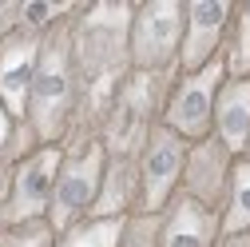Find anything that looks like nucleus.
Wrapping results in <instances>:
<instances>
[{
    "instance_id": "20e7f679",
    "label": "nucleus",
    "mask_w": 250,
    "mask_h": 247,
    "mask_svg": "<svg viewBox=\"0 0 250 247\" xmlns=\"http://www.w3.org/2000/svg\"><path fill=\"white\" fill-rule=\"evenodd\" d=\"M104 168H107V151L104 144H83V148H68L64 164L56 175V192H52V207H48V223L64 235L68 227L91 220L100 199V183H104Z\"/></svg>"
},
{
    "instance_id": "0eeeda50",
    "label": "nucleus",
    "mask_w": 250,
    "mask_h": 247,
    "mask_svg": "<svg viewBox=\"0 0 250 247\" xmlns=\"http://www.w3.org/2000/svg\"><path fill=\"white\" fill-rule=\"evenodd\" d=\"M187 151H191V144L175 136L167 124H159L147 136L139 151V211L135 215H163V207L179 196Z\"/></svg>"
},
{
    "instance_id": "423d86ee",
    "label": "nucleus",
    "mask_w": 250,
    "mask_h": 247,
    "mask_svg": "<svg viewBox=\"0 0 250 247\" xmlns=\"http://www.w3.org/2000/svg\"><path fill=\"white\" fill-rule=\"evenodd\" d=\"M227 84V68L223 60H210L199 72H179L171 92H167V108H163V124L183 136L187 144L207 140L210 124H214V100Z\"/></svg>"
},
{
    "instance_id": "f8f14e48",
    "label": "nucleus",
    "mask_w": 250,
    "mask_h": 247,
    "mask_svg": "<svg viewBox=\"0 0 250 247\" xmlns=\"http://www.w3.org/2000/svg\"><path fill=\"white\" fill-rule=\"evenodd\" d=\"M218 235H223L218 211L195 203L183 192L159 215V247H218Z\"/></svg>"
},
{
    "instance_id": "9d476101",
    "label": "nucleus",
    "mask_w": 250,
    "mask_h": 247,
    "mask_svg": "<svg viewBox=\"0 0 250 247\" xmlns=\"http://www.w3.org/2000/svg\"><path fill=\"white\" fill-rule=\"evenodd\" d=\"M230 16H234V0H187L179 72H199L210 60H218Z\"/></svg>"
},
{
    "instance_id": "f257e3e1",
    "label": "nucleus",
    "mask_w": 250,
    "mask_h": 247,
    "mask_svg": "<svg viewBox=\"0 0 250 247\" xmlns=\"http://www.w3.org/2000/svg\"><path fill=\"white\" fill-rule=\"evenodd\" d=\"M131 0H91L72 16V52L80 88L123 84L131 72Z\"/></svg>"
},
{
    "instance_id": "dca6fc26",
    "label": "nucleus",
    "mask_w": 250,
    "mask_h": 247,
    "mask_svg": "<svg viewBox=\"0 0 250 247\" xmlns=\"http://www.w3.org/2000/svg\"><path fill=\"white\" fill-rule=\"evenodd\" d=\"M223 220V235H234V231H246L250 227V160H234V172H230V188H227V203L218 211Z\"/></svg>"
},
{
    "instance_id": "4468645a",
    "label": "nucleus",
    "mask_w": 250,
    "mask_h": 247,
    "mask_svg": "<svg viewBox=\"0 0 250 247\" xmlns=\"http://www.w3.org/2000/svg\"><path fill=\"white\" fill-rule=\"evenodd\" d=\"M210 136L223 148H230L234 156L246 151V140H250V80H227L223 84V92L214 100Z\"/></svg>"
},
{
    "instance_id": "f03ea898",
    "label": "nucleus",
    "mask_w": 250,
    "mask_h": 247,
    "mask_svg": "<svg viewBox=\"0 0 250 247\" xmlns=\"http://www.w3.org/2000/svg\"><path fill=\"white\" fill-rule=\"evenodd\" d=\"M80 108V72H76V52H72V16L60 20L44 32L40 64L28 96V124L40 136V144H64L72 120Z\"/></svg>"
},
{
    "instance_id": "2eb2a0df",
    "label": "nucleus",
    "mask_w": 250,
    "mask_h": 247,
    "mask_svg": "<svg viewBox=\"0 0 250 247\" xmlns=\"http://www.w3.org/2000/svg\"><path fill=\"white\" fill-rule=\"evenodd\" d=\"M227 68V80H250V8L234 4V16L227 24V40H223V52H218Z\"/></svg>"
},
{
    "instance_id": "6ab92c4d",
    "label": "nucleus",
    "mask_w": 250,
    "mask_h": 247,
    "mask_svg": "<svg viewBox=\"0 0 250 247\" xmlns=\"http://www.w3.org/2000/svg\"><path fill=\"white\" fill-rule=\"evenodd\" d=\"M119 247H159V215H131Z\"/></svg>"
},
{
    "instance_id": "ddd939ff",
    "label": "nucleus",
    "mask_w": 250,
    "mask_h": 247,
    "mask_svg": "<svg viewBox=\"0 0 250 247\" xmlns=\"http://www.w3.org/2000/svg\"><path fill=\"white\" fill-rule=\"evenodd\" d=\"M139 211V160L131 156H107L100 199L91 220H131Z\"/></svg>"
},
{
    "instance_id": "4be33fe9",
    "label": "nucleus",
    "mask_w": 250,
    "mask_h": 247,
    "mask_svg": "<svg viewBox=\"0 0 250 247\" xmlns=\"http://www.w3.org/2000/svg\"><path fill=\"white\" fill-rule=\"evenodd\" d=\"M242 160H250V140H246V151H242Z\"/></svg>"
},
{
    "instance_id": "7ed1b4c3",
    "label": "nucleus",
    "mask_w": 250,
    "mask_h": 247,
    "mask_svg": "<svg viewBox=\"0 0 250 247\" xmlns=\"http://www.w3.org/2000/svg\"><path fill=\"white\" fill-rule=\"evenodd\" d=\"M179 72H127V80L119 84L111 116L104 124V151L107 156H131L139 160V151L147 144V136L163 124V108H167V92L175 84Z\"/></svg>"
},
{
    "instance_id": "412c9836",
    "label": "nucleus",
    "mask_w": 250,
    "mask_h": 247,
    "mask_svg": "<svg viewBox=\"0 0 250 247\" xmlns=\"http://www.w3.org/2000/svg\"><path fill=\"white\" fill-rule=\"evenodd\" d=\"M218 247H250V227L234 231V235H218Z\"/></svg>"
},
{
    "instance_id": "39448f33",
    "label": "nucleus",
    "mask_w": 250,
    "mask_h": 247,
    "mask_svg": "<svg viewBox=\"0 0 250 247\" xmlns=\"http://www.w3.org/2000/svg\"><path fill=\"white\" fill-rule=\"evenodd\" d=\"M187 0H143L131 20V68L135 72H179Z\"/></svg>"
},
{
    "instance_id": "1a4fd4ad",
    "label": "nucleus",
    "mask_w": 250,
    "mask_h": 247,
    "mask_svg": "<svg viewBox=\"0 0 250 247\" xmlns=\"http://www.w3.org/2000/svg\"><path fill=\"white\" fill-rule=\"evenodd\" d=\"M40 48H44V32H36V28H28L20 20L0 40V104L12 112V120L28 116V96H32Z\"/></svg>"
},
{
    "instance_id": "9b49d317",
    "label": "nucleus",
    "mask_w": 250,
    "mask_h": 247,
    "mask_svg": "<svg viewBox=\"0 0 250 247\" xmlns=\"http://www.w3.org/2000/svg\"><path fill=\"white\" fill-rule=\"evenodd\" d=\"M234 151L223 148L214 136L195 140L191 151H187V168H183V183L179 192L191 196L195 203L210 207V211H223L227 203V188H230V172H234Z\"/></svg>"
},
{
    "instance_id": "aec40b11",
    "label": "nucleus",
    "mask_w": 250,
    "mask_h": 247,
    "mask_svg": "<svg viewBox=\"0 0 250 247\" xmlns=\"http://www.w3.org/2000/svg\"><path fill=\"white\" fill-rule=\"evenodd\" d=\"M16 124H20V120H12V112L0 104V151H4V144L12 140V128H16Z\"/></svg>"
},
{
    "instance_id": "6e6552de",
    "label": "nucleus",
    "mask_w": 250,
    "mask_h": 247,
    "mask_svg": "<svg viewBox=\"0 0 250 247\" xmlns=\"http://www.w3.org/2000/svg\"><path fill=\"white\" fill-rule=\"evenodd\" d=\"M60 164H64V148H60V144H40L28 160L16 164L12 188H8V203H4V211H0V227L48 220Z\"/></svg>"
},
{
    "instance_id": "a211bd4d",
    "label": "nucleus",
    "mask_w": 250,
    "mask_h": 247,
    "mask_svg": "<svg viewBox=\"0 0 250 247\" xmlns=\"http://www.w3.org/2000/svg\"><path fill=\"white\" fill-rule=\"evenodd\" d=\"M56 243H60V231H56L48 220L0 227V247H56Z\"/></svg>"
},
{
    "instance_id": "f3484780",
    "label": "nucleus",
    "mask_w": 250,
    "mask_h": 247,
    "mask_svg": "<svg viewBox=\"0 0 250 247\" xmlns=\"http://www.w3.org/2000/svg\"><path fill=\"white\" fill-rule=\"evenodd\" d=\"M127 220H83L60 235L56 247H119Z\"/></svg>"
}]
</instances>
